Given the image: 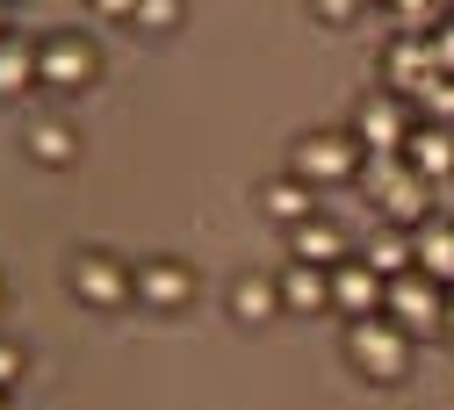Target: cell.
I'll use <instances>...</instances> for the list:
<instances>
[{
	"mask_svg": "<svg viewBox=\"0 0 454 410\" xmlns=\"http://www.w3.org/2000/svg\"><path fill=\"white\" fill-rule=\"evenodd\" d=\"M73 296L87 310H123L130 303V267H116L108 252H80L73 259Z\"/></svg>",
	"mask_w": 454,
	"mask_h": 410,
	"instance_id": "9c48e42d",
	"label": "cell"
},
{
	"mask_svg": "<svg viewBox=\"0 0 454 410\" xmlns=\"http://www.w3.org/2000/svg\"><path fill=\"white\" fill-rule=\"evenodd\" d=\"M289 238H296V259H303V267H339V259H347V230H339L325 209H317V216H303Z\"/></svg>",
	"mask_w": 454,
	"mask_h": 410,
	"instance_id": "8fae6325",
	"label": "cell"
},
{
	"mask_svg": "<svg viewBox=\"0 0 454 410\" xmlns=\"http://www.w3.org/2000/svg\"><path fill=\"white\" fill-rule=\"evenodd\" d=\"M361 8H375V0H361Z\"/></svg>",
	"mask_w": 454,
	"mask_h": 410,
	"instance_id": "4316f807",
	"label": "cell"
},
{
	"mask_svg": "<svg viewBox=\"0 0 454 410\" xmlns=\"http://www.w3.org/2000/svg\"><path fill=\"white\" fill-rule=\"evenodd\" d=\"M404 166L419 173V181H454V130L447 123H419L411 130V144H404Z\"/></svg>",
	"mask_w": 454,
	"mask_h": 410,
	"instance_id": "30bf717a",
	"label": "cell"
},
{
	"mask_svg": "<svg viewBox=\"0 0 454 410\" xmlns=\"http://www.w3.org/2000/svg\"><path fill=\"white\" fill-rule=\"evenodd\" d=\"M440 338H447V345H454V288H447V331H440Z\"/></svg>",
	"mask_w": 454,
	"mask_h": 410,
	"instance_id": "d4e9b609",
	"label": "cell"
},
{
	"mask_svg": "<svg viewBox=\"0 0 454 410\" xmlns=\"http://www.w3.org/2000/svg\"><path fill=\"white\" fill-rule=\"evenodd\" d=\"M0 410H8V389H0Z\"/></svg>",
	"mask_w": 454,
	"mask_h": 410,
	"instance_id": "484cf974",
	"label": "cell"
},
{
	"mask_svg": "<svg viewBox=\"0 0 454 410\" xmlns=\"http://www.w3.org/2000/svg\"><path fill=\"white\" fill-rule=\"evenodd\" d=\"M382 317H389L396 331H411V338H440V331H447V288L411 267V274H396V281L382 288Z\"/></svg>",
	"mask_w": 454,
	"mask_h": 410,
	"instance_id": "7a4b0ae2",
	"label": "cell"
},
{
	"mask_svg": "<svg viewBox=\"0 0 454 410\" xmlns=\"http://www.w3.org/2000/svg\"><path fill=\"white\" fill-rule=\"evenodd\" d=\"M145 36H166V29H181V0H137V15H130Z\"/></svg>",
	"mask_w": 454,
	"mask_h": 410,
	"instance_id": "d6986e66",
	"label": "cell"
},
{
	"mask_svg": "<svg viewBox=\"0 0 454 410\" xmlns=\"http://www.w3.org/2000/svg\"><path fill=\"white\" fill-rule=\"evenodd\" d=\"M382 281H396V274H411L419 267V252H411V230L404 223H389V230H375V238H368V252H361Z\"/></svg>",
	"mask_w": 454,
	"mask_h": 410,
	"instance_id": "9a60e30c",
	"label": "cell"
},
{
	"mask_svg": "<svg viewBox=\"0 0 454 410\" xmlns=\"http://www.w3.org/2000/svg\"><path fill=\"white\" fill-rule=\"evenodd\" d=\"M325 281H332V310L347 317V324H354V317H382V288H389V281H382L368 259L347 252L339 267H325Z\"/></svg>",
	"mask_w": 454,
	"mask_h": 410,
	"instance_id": "52a82bcc",
	"label": "cell"
},
{
	"mask_svg": "<svg viewBox=\"0 0 454 410\" xmlns=\"http://www.w3.org/2000/svg\"><path fill=\"white\" fill-rule=\"evenodd\" d=\"M426 43H433V66H440V73H454V22H447V29H433Z\"/></svg>",
	"mask_w": 454,
	"mask_h": 410,
	"instance_id": "44dd1931",
	"label": "cell"
},
{
	"mask_svg": "<svg viewBox=\"0 0 454 410\" xmlns=\"http://www.w3.org/2000/svg\"><path fill=\"white\" fill-rule=\"evenodd\" d=\"M231 317H239V324H267V317H281V281H267V274H239V281H231Z\"/></svg>",
	"mask_w": 454,
	"mask_h": 410,
	"instance_id": "4fadbf2b",
	"label": "cell"
},
{
	"mask_svg": "<svg viewBox=\"0 0 454 410\" xmlns=\"http://www.w3.org/2000/svg\"><path fill=\"white\" fill-rule=\"evenodd\" d=\"M310 8H317L325 22H354V15H361V0H310Z\"/></svg>",
	"mask_w": 454,
	"mask_h": 410,
	"instance_id": "7402d4cb",
	"label": "cell"
},
{
	"mask_svg": "<svg viewBox=\"0 0 454 410\" xmlns=\"http://www.w3.org/2000/svg\"><path fill=\"white\" fill-rule=\"evenodd\" d=\"M361 166H368V151H361V137L354 130H310L303 144H296V181H310V188H339V181H361Z\"/></svg>",
	"mask_w": 454,
	"mask_h": 410,
	"instance_id": "277c9868",
	"label": "cell"
},
{
	"mask_svg": "<svg viewBox=\"0 0 454 410\" xmlns=\"http://www.w3.org/2000/svg\"><path fill=\"white\" fill-rule=\"evenodd\" d=\"M411 130H419V123H411L404 94H389V87H382V94H368V101L354 108V137H361V151H368V159L404 151V144H411Z\"/></svg>",
	"mask_w": 454,
	"mask_h": 410,
	"instance_id": "5b68a950",
	"label": "cell"
},
{
	"mask_svg": "<svg viewBox=\"0 0 454 410\" xmlns=\"http://www.w3.org/2000/svg\"><path fill=\"white\" fill-rule=\"evenodd\" d=\"M433 8H447V0H396V15H404V36H419V22H426Z\"/></svg>",
	"mask_w": 454,
	"mask_h": 410,
	"instance_id": "ffe728a7",
	"label": "cell"
},
{
	"mask_svg": "<svg viewBox=\"0 0 454 410\" xmlns=\"http://www.w3.org/2000/svg\"><path fill=\"white\" fill-rule=\"evenodd\" d=\"M361 181L375 188V202H382V216H389V223L419 230V223L433 216V209H426V202H433V181H419V173L404 166V151H389V159H368V166H361Z\"/></svg>",
	"mask_w": 454,
	"mask_h": 410,
	"instance_id": "3957f363",
	"label": "cell"
},
{
	"mask_svg": "<svg viewBox=\"0 0 454 410\" xmlns=\"http://www.w3.org/2000/svg\"><path fill=\"white\" fill-rule=\"evenodd\" d=\"M0 36H8V29H0Z\"/></svg>",
	"mask_w": 454,
	"mask_h": 410,
	"instance_id": "83f0119b",
	"label": "cell"
},
{
	"mask_svg": "<svg viewBox=\"0 0 454 410\" xmlns=\"http://www.w3.org/2000/svg\"><path fill=\"white\" fill-rule=\"evenodd\" d=\"M332 303V281H325V267H281V310H325Z\"/></svg>",
	"mask_w": 454,
	"mask_h": 410,
	"instance_id": "2e32d148",
	"label": "cell"
},
{
	"mask_svg": "<svg viewBox=\"0 0 454 410\" xmlns=\"http://www.w3.org/2000/svg\"><path fill=\"white\" fill-rule=\"evenodd\" d=\"M94 8H101V15H116V22H130V15H137V0H94Z\"/></svg>",
	"mask_w": 454,
	"mask_h": 410,
	"instance_id": "cb8c5ba5",
	"label": "cell"
},
{
	"mask_svg": "<svg viewBox=\"0 0 454 410\" xmlns=\"http://www.w3.org/2000/svg\"><path fill=\"white\" fill-rule=\"evenodd\" d=\"M411 331H396L389 317H354L347 324V360L368 375V382H404L411 375Z\"/></svg>",
	"mask_w": 454,
	"mask_h": 410,
	"instance_id": "6da1fadb",
	"label": "cell"
},
{
	"mask_svg": "<svg viewBox=\"0 0 454 410\" xmlns=\"http://www.w3.org/2000/svg\"><path fill=\"white\" fill-rule=\"evenodd\" d=\"M411 252H419V274H433L440 288H454V223L426 216V223L411 230Z\"/></svg>",
	"mask_w": 454,
	"mask_h": 410,
	"instance_id": "7c38bea8",
	"label": "cell"
},
{
	"mask_svg": "<svg viewBox=\"0 0 454 410\" xmlns=\"http://www.w3.org/2000/svg\"><path fill=\"white\" fill-rule=\"evenodd\" d=\"M0 94H36V43L0 36Z\"/></svg>",
	"mask_w": 454,
	"mask_h": 410,
	"instance_id": "e0dca14e",
	"label": "cell"
},
{
	"mask_svg": "<svg viewBox=\"0 0 454 410\" xmlns=\"http://www.w3.org/2000/svg\"><path fill=\"white\" fill-rule=\"evenodd\" d=\"M260 209L274 216V223H303V216H317V188L310 181H296V173H289V181H267V195H260Z\"/></svg>",
	"mask_w": 454,
	"mask_h": 410,
	"instance_id": "5bb4252c",
	"label": "cell"
},
{
	"mask_svg": "<svg viewBox=\"0 0 454 410\" xmlns=\"http://www.w3.org/2000/svg\"><path fill=\"white\" fill-rule=\"evenodd\" d=\"M29 151H36L43 166H73V130L43 115V123H29Z\"/></svg>",
	"mask_w": 454,
	"mask_h": 410,
	"instance_id": "ac0fdd59",
	"label": "cell"
},
{
	"mask_svg": "<svg viewBox=\"0 0 454 410\" xmlns=\"http://www.w3.org/2000/svg\"><path fill=\"white\" fill-rule=\"evenodd\" d=\"M188 296H195V274H188L181 259H145V267H130V303H145V310H188Z\"/></svg>",
	"mask_w": 454,
	"mask_h": 410,
	"instance_id": "ba28073f",
	"label": "cell"
},
{
	"mask_svg": "<svg viewBox=\"0 0 454 410\" xmlns=\"http://www.w3.org/2000/svg\"><path fill=\"white\" fill-rule=\"evenodd\" d=\"M15 375H22V353H15V345H0V389H8Z\"/></svg>",
	"mask_w": 454,
	"mask_h": 410,
	"instance_id": "603a6c76",
	"label": "cell"
},
{
	"mask_svg": "<svg viewBox=\"0 0 454 410\" xmlns=\"http://www.w3.org/2000/svg\"><path fill=\"white\" fill-rule=\"evenodd\" d=\"M94 43L87 36H43L36 43V87H51V94H80L87 80H94Z\"/></svg>",
	"mask_w": 454,
	"mask_h": 410,
	"instance_id": "8992f818",
	"label": "cell"
}]
</instances>
